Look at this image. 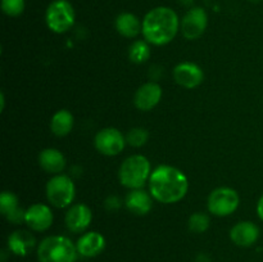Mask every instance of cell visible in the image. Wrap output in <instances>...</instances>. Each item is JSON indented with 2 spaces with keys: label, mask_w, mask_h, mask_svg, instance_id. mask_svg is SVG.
Here are the masks:
<instances>
[{
  "label": "cell",
  "mask_w": 263,
  "mask_h": 262,
  "mask_svg": "<svg viewBox=\"0 0 263 262\" xmlns=\"http://www.w3.org/2000/svg\"><path fill=\"white\" fill-rule=\"evenodd\" d=\"M36 244L35 236L26 230H17L8 238V248L15 256H27Z\"/></svg>",
  "instance_id": "cell-17"
},
{
  "label": "cell",
  "mask_w": 263,
  "mask_h": 262,
  "mask_svg": "<svg viewBox=\"0 0 263 262\" xmlns=\"http://www.w3.org/2000/svg\"><path fill=\"white\" fill-rule=\"evenodd\" d=\"M39 163L44 171L49 172V174L59 175V172L63 171L64 167H66V158L58 149L48 148L44 149L40 153Z\"/></svg>",
  "instance_id": "cell-19"
},
{
  "label": "cell",
  "mask_w": 263,
  "mask_h": 262,
  "mask_svg": "<svg viewBox=\"0 0 263 262\" xmlns=\"http://www.w3.org/2000/svg\"><path fill=\"white\" fill-rule=\"evenodd\" d=\"M149 138V134L145 128H141V127H135V128H131L130 131L127 133L126 135V141L130 144L131 146H143L144 144L148 141Z\"/></svg>",
  "instance_id": "cell-24"
},
{
  "label": "cell",
  "mask_w": 263,
  "mask_h": 262,
  "mask_svg": "<svg viewBox=\"0 0 263 262\" xmlns=\"http://www.w3.org/2000/svg\"><path fill=\"white\" fill-rule=\"evenodd\" d=\"M143 35L148 43L166 45L171 43L180 30V21L176 12L168 7H157L144 17Z\"/></svg>",
  "instance_id": "cell-2"
},
{
  "label": "cell",
  "mask_w": 263,
  "mask_h": 262,
  "mask_svg": "<svg viewBox=\"0 0 263 262\" xmlns=\"http://www.w3.org/2000/svg\"><path fill=\"white\" fill-rule=\"evenodd\" d=\"M77 247L71 239L62 235L48 236L37 247L40 262H76Z\"/></svg>",
  "instance_id": "cell-3"
},
{
  "label": "cell",
  "mask_w": 263,
  "mask_h": 262,
  "mask_svg": "<svg viewBox=\"0 0 263 262\" xmlns=\"http://www.w3.org/2000/svg\"><path fill=\"white\" fill-rule=\"evenodd\" d=\"M193 2H194V0H180V3H181L182 5H192Z\"/></svg>",
  "instance_id": "cell-27"
},
{
  "label": "cell",
  "mask_w": 263,
  "mask_h": 262,
  "mask_svg": "<svg viewBox=\"0 0 263 262\" xmlns=\"http://www.w3.org/2000/svg\"><path fill=\"white\" fill-rule=\"evenodd\" d=\"M230 238L236 246L251 247L258 240L259 229L252 221H240L235 226H233L230 231Z\"/></svg>",
  "instance_id": "cell-14"
},
{
  "label": "cell",
  "mask_w": 263,
  "mask_h": 262,
  "mask_svg": "<svg viewBox=\"0 0 263 262\" xmlns=\"http://www.w3.org/2000/svg\"><path fill=\"white\" fill-rule=\"evenodd\" d=\"M74 9L68 0H54L45 13L48 27L55 33H64L74 25Z\"/></svg>",
  "instance_id": "cell-5"
},
{
  "label": "cell",
  "mask_w": 263,
  "mask_h": 262,
  "mask_svg": "<svg viewBox=\"0 0 263 262\" xmlns=\"http://www.w3.org/2000/svg\"><path fill=\"white\" fill-rule=\"evenodd\" d=\"M151 194L162 203H176L186 195L189 189L187 177L172 166H158L149 177Z\"/></svg>",
  "instance_id": "cell-1"
},
{
  "label": "cell",
  "mask_w": 263,
  "mask_h": 262,
  "mask_svg": "<svg viewBox=\"0 0 263 262\" xmlns=\"http://www.w3.org/2000/svg\"><path fill=\"white\" fill-rule=\"evenodd\" d=\"M187 226H189L190 231H193V233L202 234L210 228V217L203 212L193 213V215L190 216Z\"/></svg>",
  "instance_id": "cell-23"
},
{
  "label": "cell",
  "mask_w": 263,
  "mask_h": 262,
  "mask_svg": "<svg viewBox=\"0 0 263 262\" xmlns=\"http://www.w3.org/2000/svg\"><path fill=\"white\" fill-rule=\"evenodd\" d=\"M25 0H2V9L9 17H18L25 10Z\"/></svg>",
  "instance_id": "cell-25"
},
{
  "label": "cell",
  "mask_w": 263,
  "mask_h": 262,
  "mask_svg": "<svg viewBox=\"0 0 263 262\" xmlns=\"http://www.w3.org/2000/svg\"><path fill=\"white\" fill-rule=\"evenodd\" d=\"M174 79L180 86L185 89H195L204 80V72L198 64L184 62L174 68Z\"/></svg>",
  "instance_id": "cell-10"
},
{
  "label": "cell",
  "mask_w": 263,
  "mask_h": 262,
  "mask_svg": "<svg viewBox=\"0 0 263 262\" xmlns=\"http://www.w3.org/2000/svg\"><path fill=\"white\" fill-rule=\"evenodd\" d=\"M208 25V15L203 8L193 7L180 21V30L187 40H195L204 33Z\"/></svg>",
  "instance_id": "cell-8"
},
{
  "label": "cell",
  "mask_w": 263,
  "mask_h": 262,
  "mask_svg": "<svg viewBox=\"0 0 263 262\" xmlns=\"http://www.w3.org/2000/svg\"><path fill=\"white\" fill-rule=\"evenodd\" d=\"M151 57V48L148 45V41L136 40L128 50V58L134 63H144Z\"/></svg>",
  "instance_id": "cell-22"
},
{
  "label": "cell",
  "mask_w": 263,
  "mask_h": 262,
  "mask_svg": "<svg viewBox=\"0 0 263 262\" xmlns=\"http://www.w3.org/2000/svg\"><path fill=\"white\" fill-rule=\"evenodd\" d=\"M73 127V116L69 110L61 109L51 117V133L57 136H66Z\"/></svg>",
  "instance_id": "cell-21"
},
{
  "label": "cell",
  "mask_w": 263,
  "mask_h": 262,
  "mask_svg": "<svg viewBox=\"0 0 263 262\" xmlns=\"http://www.w3.org/2000/svg\"><path fill=\"white\" fill-rule=\"evenodd\" d=\"M249 2H252V3H259V2H263V0H249Z\"/></svg>",
  "instance_id": "cell-28"
},
{
  "label": "cell",
  "mask_w": 263,
  "mask_h": 262,
  "mask_svg": "<svg viewBox=\"0 0 263 262\" xmlns=\"http://www.w3.org/2000/svg\"><path fill=\"white\" fill-rule=\"evenodd\" d=\"M77 252L82 257H95L102 253L105 248V239L98 231H90L84 234L77 240Z\"/></svg>",
  "instance_id": "cell-15"
},
{
  "label": "cell",
  "mask_w": 263,
  "mask_h": 262,
  "mask_svg": "<svg viewBox=\"0 0 263 262\" xmlns=\"http://www.w3.org/2000/svg\"><path fill=\"white\" fill-rule=\"evenodd\" d=\"M126 145V138L117 128H103L95 136V148L104 156H117Z\"/></svg>",
  "instance_id": "cell-9"
},
{
  "label": "cell",
  "mask_w": 263,
  "mask_h": 262,
  "mask_svg": "<svg viewBox=\"0 0 263 262\" xmlns=\"http://www.w3.org/2000/svg\"><path fill=\"white\" fill-rule=\"evenodd\" d=\"M239 207V195L231 188H217L208 197V210L216 216H229Z\"/></svg>",
  "instance_id": "cell-7"
},
{
  "label": "cell",
  "mask_w": 263,
  "mask_h": 262,
  "mask_svg": "<svg viewBox=\"0 0 263 262\" xmlns=\"http://www.w3.org/2000/svg\"><path fill=\"white\" fill-rule=\"evenodd\" d=\"M0 211L12 223H21L25 221L26 211L18 205V198L12 192H3L0 195Z\"/></svg>",
  "instance_id": "cell-16"
},
{
  "label": "cell",
  "mask_w": 263,
  "mask_h": 262,
  "mask_svg": "<svg viewBox=\"0 0 263 262\" xmlns=\"http://www.w3.org/2000/svg\"><path fill=\"white\" fill-rule=\"evenodd\" d=\"M125 204L130 212L138 216H144L151 212L153 207L152 197L146 192L141 189H133L126 195Z\"/></svg>",
  "instance_id": "cell-18"
},
{
  "label": "cell",
  "mask_w": 263,
  "mask_h": 262,
  "mask_svg": "<svg viewBox=\"0 0 263 262\" xmlns=\"http://www.w3.org/2000/svg\"><path fill=\"white\" fill-rule=\"evenodd\" d=\"M25 222L33 231H45L53 223V213L45 204L36 203L26 210Z\"/></svg>",
  "instance_id": "cell-11"
},
{
  "label": "cell",
  "mask_w": 263,
  "mask_h": 262,
  "mask_svg": "<svg viewBox=\"0 0 263 262\" xmlns=\"http://www.w3.org/2000/svg\"><path fill=\"white\" fill-rule=\"evenodd\" d=\"M92 213L91 210L86 204H74L72 205L66 213V226L72 233H82L89 228L91 222Z\"/></svg>",
  "instance_id": "cell-12"
},
{
  "label": "cell",
  "mask_w": 263,
  "mask_h": 262,
  "mask_svg": "<svg viewBox=\"0 0 263 262\" xmlns=\"http://www.w3.org/2000/svg\"><path fill=\"white\" fill-rule=\"evenodd\" d=\"M162 98V89L156 82H146L141 85L135 92L134 103L140 110H151L156 107Z\"/></svg>",
  "instance_id": "cell-13"
},
{
  "label": "cell",
  "mask_w": 263,
  "mask_h": 262,
  "mask_svg": "<svg viewBox=\"0 0 263 262\" xmlns=\"http://www.w3.org/2000/svg\"><path fill=\"white\" fill-rule=\"evenodd\" d=\"M76 188L66 175H55L46 184V197L49 203L57 208L68 207L74 199Z\"/></svg>",
  "instance_id": "cell-6"
},
{
  "label": "cell",
  "mask_w": 263,
  "mask_h": 262,
  "mask_svg": "<svg viewBox=\"0 0 263 262\" xmlns=\"http://www.w3.org/2000/svg\"><path fill=\"white\" fill-rule=\"evenodd\" d=\"M116 28L123 38L133 39L143 32V23H140L135 14L125 12L118 14L116 18Z\"/></svg>",
  "instance_id": "cell-20"
},
{
  "label": "cell",
  "mask_w": 263,
  "mask_h": 262,
  "mask_svg": "<svg viewBox=\"0 0 263 262\" xmlns=\"http://www.w3.org/2000/svg\"><path fill=\"white\" fill-rule=\"evenodd\" d=\"M257 213H258L259 218L263 221V195L259 198L258 203H257Z\"/></svg>",
  "instance_id": "cell-26"
},
{
  "label": "cell",
  "mask_w": 263,
  "mask_h": 262,
  "mask_svg": "<svg viewBox=\"0 0 263 262\" xmlns=\"http://www.w3.org/2000/svg\"><path fill=\"white\" fill-rule=\"evenodd\" d=\"M151 175V162L140 154L126 158L118 171L121 184L128 189H141Z\"/></svg>",
  "instance_id": "cell-4"
}]
</instances>
